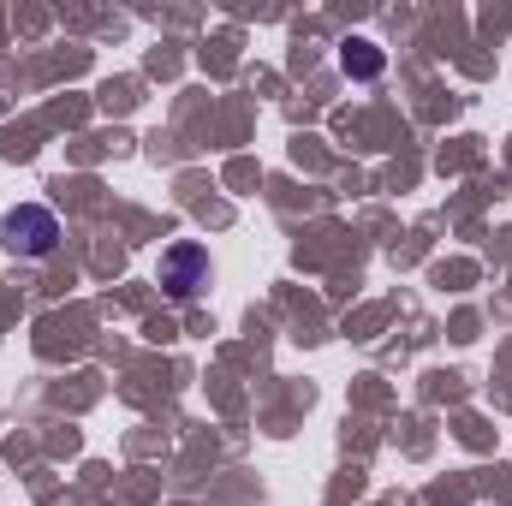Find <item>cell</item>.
<instances>
[{"label": "cell", "instance_id": "obj_2", "mask_svg": "<svg viewBox=\"0 0 512 506\" xmlns=\"http://www.w3.org/2000/svg\"><path fill=\"white\" fill-rule=\"evenodd\" d=\"M209 280H215V268H209V251H203V245L179 239V245H167V251H161V286H167V298L191 304Z\"/></svg>", "mask_w": 512, "mask_h": 506}, {"label": "cell", "instance_id": "obj_1", "mask_svg": "<svg viewBox=\"0 0 512 506\" xmlns=\"http://www.w3.org/2000/svg\"><path fill=\"white\" fill-rule=\"evenodd\" d=\"M0 245L12 256H24V262H42V256H54V245H60V215L42 209V203H18L0 221Z\"/></svg>", "mask_w": 512, "mask_h": 506}, {"label": "cell", "instance_id": "obj_3", "mask_svg": "<svg viewBox=\"0 0 512 506\" xmlns=\"http://www.w3.org/2000/svg\"><path fill=\"white\" fill-rule=\"evenodd\" d=\"M340 66H346V78H382V48L376 42H364V36H352L346 48H340Z\"/></svg>", "mask_w": 512, "mask_h": 506}]
</instances>
